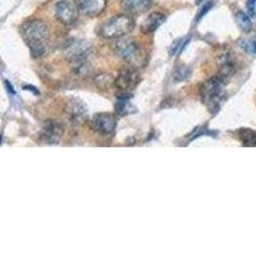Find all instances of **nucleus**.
<instances>
[{
    "mask_svg": "<svg viewBox=\"0 0 256 256\" xmlns=\"http://www.w3.org/2000/svg\"><path fill=\"white\" fill-rule=\"evenodd\" d=\"M190 74H191V70L188 68L184 67H184H180L174 72V81H184V80L188 78Z\"/></svg>",
    "mask_w": 256,
    "mask_h": 256,
    "instance_id": "nucleus-18",
    "label": "nucleus"
},
{
    "mask_svg": "<svg viewBox=\"0 0 256 256\" xmlns=\"http://www.w3.org/2000/svg\"><path fill=\"white\" fill-rule=\"evenodd\" d=\"M67 114L70 122L82 123L88 118V108L84 102L77 98H72L67 104Z\"/></svg>",
    "mask_w": 256,
    "mask_h": 256,
    "instance_id": "nucleus-9",
    "label": "nucleus"
},
{
    "mask_svg": "<svg viewBox=\"0 0 256 256\" xmlns=\"http://www.w3.org/2000/svg\"><path fill=\"white\" fill-rule=\"evenodd\" d=\"M114 52L120 59L131 63L140 56V46H138L136 41L131 40V38H118V41L114 45Z\"/></svg>",
    "mask_w": 256,
    "mask_h": 256,
    "instance_id": "nucleus-5",
    "label": "nucleus"
},
{
    "mask_svg": "<svg viewBox=\"0 0 256 256\" xmlns=\"http://www.w3.org/2000/svg\"><path fill=\"white\" fill-rule=\"evenodd\" d=\"M62 132L63 130L59 123L56 120H46L41 130V140L48 144H56L60 140Z\"/></svg>",
    "mask_w": 256,
    "mask_h": 256,
    "instance_id": "nucleus-11",
    "label": "nucleus"
},
{
    "mask_svg": "<svg viewBox=\"0 0 256 256\" xmlns=\"http://www.w3.org/2000/svg\"><path fill=\"white\" fill-rule=\"evenodd\" d=\"M120 102H116V110L120 116H128V114H132L136 112L134 106L132 104H130V100L124 99H118Z\"/></svg>",
    "mask_w": 256,
    "mask_h": 256,
    "instance_id": "nucleus-15",
    "label": "nucleus"
},
{
    "mask_svg": "<svg viewBox=\"0 0 256 256\" xmlns=\"http://www.w3.org/2000/svg\"><path fill=\"white\" fill-rule=\"evenodd\" d=\"M212 2H210V3H208V4H205V6L200 9V12H198V20H200L201 18L204 17V16L206 14V13L209 12V10H210V9H212Z\"/></svg>",
    "mask_w": 256,
    "mask_h": 256,
    "instance_id": "nucleus-20",
    "label": "nucleus"
},
{
    "mask_svg": "<svg viewBox=\"0 0 256 256\" xmlns=\"http://www.w3.org/2000/svg\"><path fill=\"white\" fill-rule=\"evenodd\" d=\"M80 6L76 0H59L54 8L56 20L64 26H73L78 20Z\"/></svg>",
    "mask_w": 256,
    "mask_h": 256,
    "instance_id": "nucleus-3",
    "label": "nucleus"
},
{
    "mask_svg": "<svg viewBox=\"0 0 256 256\" xmlns=\"http://www.w3.org/2000/svg\"><path fill=\"white\" fill-rule=\"evenodd\" d=\"M190 38H178V40H176L174 42H173L172 48H170V56H180V52H184V46H186L187 44H188Z\"/></svg>",
    "mask_w": 256,
    "mask_h": 256,
    "instance_id": "nucleus-17",
    "label": "nucleus"
},
{
    "mask_svg": "<svg viewBox=\"0 0 256 256\" xmlns=\"http://www.w3.org/2000/svg\"><path fill=\"white\" fill-rule=\"evenodd\" d=\"M24 40L28 45L31 54L35 58H40L46 52V42L49 38V30L46 24L40 20H27L20 27Z\"/></svg>",
    "mask_w": 256,
    "mask_h": 256,
    "instance_id": "nucleus-1",
    "label": "nucleus"
},
{
    "mask_svg": "<svg viewBox=\"0 0 256 256\" xmlns=\"http://www.w3.org/2000/svg\"><path fill=\"white\" fill-rule=\"evenodd\" d=\"M4 84H6V90H8L10 94H12V95H16V90H14V88H13V84H10V82H9V81H6V82H4Z\"/></svg>",
    "mask_w": 256,
    "mask_h": 256,
    "instance_id": "nucleus-21",
    "label": "nucleus"
},
{
    "mask_svg": "<svg viewBox=\"0 0 256 256\" xmlns=\"http://www.w3.org/2000/svg\"><path fill=\"white\" fill-rule=\"evenodd\" d=\"M198 3H200V2H201V0H198Z\"/></svg>",
    "mask_w": 256,
    "mask_h": 256,
    "instance_id": "nucleus-24",
    "label": "nucleus"
},
{
    "mask_svg": "<svg viewBox=\"0 0 256 256\" xmlns=\"http://www.w3.org/2000/svg\"><path fill=\"white\" fill-rule=\"evenodd\" d=\"M90 52L91 45L88 44V41L73 40L70 45H67L66 56L72 63H78L80 66H82V64H84V60L88 59Z\"/></svg>",
    "mask_w": 256,
    "mask_h": 256,
    "instance_id": "nucleus-6",
    "label": "nucleus"
},
{
    "mask_svg": "<svg viewBox=\"0 0 256 256\" xmlns=\"http://www.w3.org/2000/svg\"><path fill=\"white\" fill-rule=\"evenodd\" d=\"M224 82L226 80L222 78L220 76H216L201 84L200 95L202 98V102L206 104H216L223 92Z\"/></svg>",
    "mask_w": 256,
    "mask_h": 256,
    "instance_id": "nucleus-4",
    "label": "nucleus"
},
{
    "mask_svg": "<svg viewBox=\"0 0 256 256\" xmlns=\"http://www.w3.org/2000/svg\"><path fill=\"white\" fill-rule=\"evenodd\" d=\"M240 140L242 141V145L248 146V148H252L256 146V132L248 130V128H244L238 132Z\"/></svg>",
    "mask_w": 256,
    "mask_h": 256,
    "instance_id": "nucleus-14",
    "label": "nucleus"
},
{
    "mask_svg": "<svg viewBox=\"0 0 256 256\" xmlns=\"http://www.w3.org/2000/svg\"><path fill=\"white\" fill-rule=\"evenodd\" d=\"M80 9L88 17H98L106 8V0H77Z\"/></svg>",
    "mask_w": 256,
    "mask_h": 256,
    "instance_id": "nucleus-10",
    "label": "nucleus"
},
{
    "mask_svg": "<svg viewBox=\"0 0 256 256\" xmlns=\"http://www.w3.org/2000/svg\"><path fill=\"white\" fill-rule=\"evenodd\" d=\"M140 82V73L137 72L134 68H123L120 70L116 76L114 84L122 91H128L134 88L137 84Z\"/></svg>",
    "mask_w": 256,
    "mask_h": 256,
    "instance_id": "nucleus-8",
    "label": "nucleus"
},
{
    "mask_svg": "<svg viewBox=\"0 0 256 256\" xmlns=\"http://www.w3.org/2000/svg\"><path fill=\"white\" fill-rule=\"evenodd\" d=\"M24 90H30V91H32V92L38 94V91L35 90V88H34V86H24Z\"/></svg>",
    "mask_w": 256,
    "mask_h": 256,
    "instance_id": "nucleus-22",
    "label": "nucleus"
},
{
    "mask_svg": "<svg viewBox=\"0 0 256 256\" xmlns=\"http://www.w3.org/2000/svg\"><path fill=\"white\" fill-rule=\"evenodd\" d=\"M252 50L256 52V41H255V42H254V45H252Z\"/></svg>",
    "mask_w": 256,
    "mask_h": 256,
    "instance_id": "nucleus-23",
    "label": "nucleus"
},
{
    "mask_svg": "<svg viewBox=\"0 0 256 256\" xmlns=\"http://www.w3.org/2000/svg\"><path fill=\"white\" fill-rule=\"evenodd\" d=\"M90 124L94 131L102 134H110L116 127V118L112 113H99L91 118Z\"/></svg>",
    "mask_w": 256,
    "mask_h": 256,
    "instance_id": "nucleus-7",
    "label": "nucleus"
},
{
    "mask_svg": "<svg viewBox=\"0 0 256 256\" xmlns=\"http://www.w3.org/2000/svg\"><path fill=\"white\" fill-rule=\"evenodd\" d=\"M152 3V0H122V6L130 16H138L148 12Z\"/></svg>",
    "mask_w": 256,
    "mask_h": 256,
    "instance_id": "nucleus-12",
    "label": "nucleus"
},
{
    "mask_svg": "<svg viewBox=\"0 0 256 256\" xmlns=\"http://www.w3.org/2000/svg\"><path fill=\"white\" fill-rule=\"evenodd\" d=\"M236 20L242 31L248 32L252 28V22H251L250 14H246L244 12H238L236 14Z\"/></svg>",
    "mask_w": 256,
    "mask_h": 256,
    "instance_id": "nucleus-16",
    "label": "nucleus"
},
{
    "mask_svg": "<svg viewBox=\"0 0 256 256\" xmlns=\"http://www.w3.org/2000/svg\"><path fill=\"white\" fill-rule=\"evenodd\" d=\"M134 28V20L130 14H116L105 20L100 26L99 35L104 38H120L131 34Z\"/></svg>",
    "mask_w": 256,
    "mask_h": 256,
    "instance_id": "nucleus-2",
    "label": "nucleus"
},
{
    "mask_svg": "<svg viewBox=\"0 0 256 256\" xmlns=\"http://www.w3.org/2000/svg\"><path fill=\"white\" fill-rule=\"evenodd\" d=\"M248 12L250 17L256 16V0H248Z\"/></svg>",
    "mask_w": 256,
    "mask_h": 256,
    "instance_id": "nucleus-19",
    "label": "nucleus"
},
{
    "mask_svg": "<svg viewBox=\"0 0 256 256\" xmlns=\"http://www.w3.org/2000/svg\"><path fill=\"white\" fill-rule=\"evenodd\" d=\"M166 14H163V13H152V14L148 16V17L146 18L145 22H144L142 31L145 32V34H152V32L156 31V30L166 22Z\"/></svg>",
    "mask_w": 256,
    "mask_h": 256,
    "instance_id": "nucleus-13",
    "label": "nucleus"
}]
</instances>
